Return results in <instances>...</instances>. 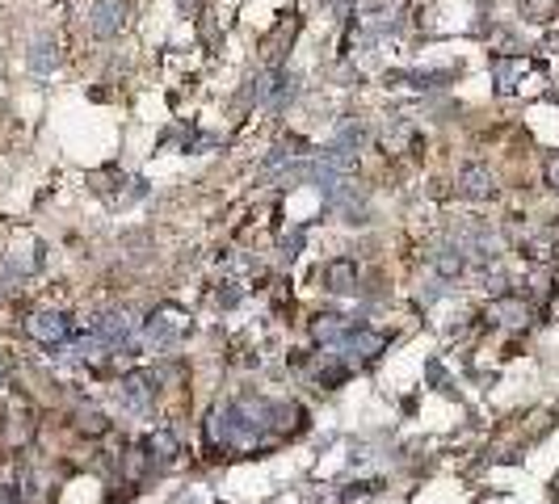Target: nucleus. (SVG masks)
I'll use <instances>...</instances> for the list:
<instances>
[{
	"label": "nucleus",
	"mask_w": 559,
	"mask_h": 504,
	"mask_svg": "<svg viewBox=\"0 0 559 504\" xmlns=\"http://www.w3.org/2000/svg\"><path fill=\"white\" fill-rule=\"evenodd\" d=\"M25 337L38 340V345H64V340L72 337V324H67V316H59V311H34V316L25 319Z\"/></svg>",
	"instance_id": "nucleus-1"
},
{
	"label": "nucleus",
	"mask_w": 559,
	"mask_h": 504,
	"mask_svg": "<svg viewBox=\"0 0 559 504\" xmlns=\"http://www.w3.org/2000/svg\"><path fill=\"white\" fill-rule=\"evenodd\" d=\"M5 446H25V441L34 438V408L25 404V399H13L9 408H5Z\"/></svg>",
	"instance_id": "nucleus-2"
},
{
	"label": "nucleus",
	"mask_w": 559,
	"mask_h": 504,
	"mask_svg": "<svg viewBox=\"0 0 559 504\" xmlns=\"http://www.w3.org/2000/svg\"><path fill=\"white\" fill-rule=\"evenodd\" d=\"M127 25V0H97L93 5V34L110 38Z\"/></svg>",
	"instance_id": "nucleus-3"
},
{
	"label": "nucleus",
	"mask_w": 559,
	"mask_h": 504,
	"mask_svg": "<svg viewBox=\"0 0 559 504\" xmlns=\"http://www.w3.org/2000/svg\"><path fill=\"white\" fill-rule=\"evenodd\" d=\"M122 399L131 408H147L156 399V378L152 374H127L122 378Z\"/></svg>",
	"instance_id": "nucleus-4"
},
{
	"label": "nucleus",
	"mask_w": 559,
	"mask_h": 504,
	"mask_svg": "<svg viewBox=\"0 0 559 504\" xmlns=\"http://www.w3.org/2000/svg\"><path fill=\"white\" fill-rule=\"evenodd\" d=\"M459 194H467V197H488L493 194V173L483 165H467L459 173Z\"/></svg>",
	"instance_id": "nucleus-5"
},
{
	"label": "nucleus",
	"mask_w": 559,
	"mask_h": 504,
	"mask_svg": "<svg viewBox=\"0 0 559 504\" xmlns=\"http://www.w3.org/2000/svg\"><path fill=\"white\" fill-rule=\"evenodd\" d=\"M143 449H147V459H152L156 467H168V462L177 459V438L168 433V428H156L152 438L143 441Z\"/></svg>",
	"instance_id": "nucleus-6"
},
{
	"label": "nucleus",
	"mask_w": 559,
	"mask_h": 504,
	"mask_svg": "<svg viewBox=\"0 0 559 504\" xmlns=\"http://www.w3.org/2000/svg\"><path fill=\"white\" fill-rule=\"evenodd\" d=\"M324 277H329V286H332V290H353V286H358V265L340 257V261H329V269H324Z\"/></svg>",
	"instance_id": "nucleus-7"
},
{
	"label": "nucleus",
	"mask_w": 559,
	"mask_h": 504,
	"mask_svg": "<svg viewBox=\"0 0 559 504\" xmlns=\"http://www.w3.org/2000/svg\"><path fill=\"white\" fill-rule=\"evenodd\" d=\"M493 316L501 319V324H526L530 307L522 303V298H496V303H493Z\"/></svg>",
	"instance_id": "nucleus-8"
},
{
	"label": "nucleus",
	"mask_w": 559,
	"mask_h": 504,
	"mask_svg": "<svg viewBox=\"0 0 559 504\" xmlns=\"http://www.w3.org/2000/svg\"><path fill=\"white\" fill-rule=\"evenodd\" d=\"M76 428H80V433H88V438H101V433L110 428V420L101 417L97 408H80V412H76Z\"/></svg>",
	"instance_id": "nucleus-9"
},
{
	"label": "nucleus",
	"mask_w": 559,
	"mask_h": 504,
	"mask_svg": "<svg viewBox=\"0 0 559 504\" xmlns=\"http://www.w3.org/2000/svg\"><path fill=\"white\" fill-rule=\"evenodd\" d=\"M345 332H350V324H345L340 316H320L316 319V337L320 340H340Z\"/></svg>",
	"instance_id": "nucleus-10"
},
{
	"label": "nucleus",
	"mask_w": 559,
	"mask_h": 504,
	"mask_svg": "<svg viewBox=\"0 0 559 504\" xmlns=\"http://www.w3.org/2000/svg\"><path fill=\"white\" fill-rule=\"evenodd\" d=\"M147 449H127V459H122V471H127V479H139L143 471H147Z\"/></svg>",
	"instance_id": "nucleus-11"
},
{
	"label": "nucleus",
	"mask_w": 559,
	"mask_h": 504,
	"mask_svg": "<svg viewBox=\"0 0 559 504\" xmlns=\"http://www.w3.org/2000/svg\"><path fill=\"white\" fill-rule=\"evenodd\" d=\"M547 181L559 189V160H551V165H547Z\"/></svg>",
	"instance_id": "nucleus-12"
},
{
	"label": "nucleus",
	"mask_w": 559,
	"mask_h": 504,
	"mask_svg": "<svg viewBox=\"0 0 559 504\" xmlns=\"http://www.w3.org/2000/svg\"><path fill=\"white\" fill-rule=\"evenodd\" d=\"M0 504H17V492H9V488H0Z\"/></svg>",
	"instance_id": "nucleus-13"
},
{
	"label": "nucleus",
	"mask_w": 559,
	"mask_h": 504,
	"mask_svg": "<svg viewBox=\"0 0 559 504\" xmlns=\"http://www.w3.org/2000/svg\"><path fill=\"white\" fill-rule=\"evenodd\" d=\"M0 387H5V358H0Z\"/></svg>",
	"instance_id": "nucleus-14"
}]
</instances>
